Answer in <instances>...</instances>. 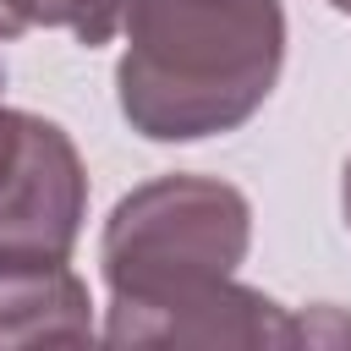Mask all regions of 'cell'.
<instances>
[{
    "label": "cell",
    "mask_w": 351,
    "mask_h": 351,
    "mask_svg": "<svg viewBox=\"0 0 351 351\" xmlns=\"http://www.w3.org/2000/svg\"><path fill=\"white\" fill-rule=\"evenodd\" d=\"M121 115L154 143L236 132L280 82V0H126Z\"/></svg>",
    "instance_id": "6da1fadb"
},
{
    "label": "cell",
    "mask_w": 351,
    "mask_h": 351,
    "mask_svg": "<svg viewBox=\"0 0 351 351\" xmlns=\"http://www.w3.org/2000/svg\"><path fill=\"white\" fill-rule=\"evenodd\" d=\"M49 22V0H0V44L22 38L27 27Z\"/></svg>",
    "instance_id": "ba28073f"
},
{
    "label": "cell",
    "mask_w": 351,
    "mask_h": 351,
    "mask_svg": "<svg viewBox=\"0 0 351 351\" xmlns=\"http://www.w3.org/2000/svg\"><path fill=\"white\" fill-rule=\"evenodd\" d=\"M340 208H346V225H351V159H346V176H340Z\"/></svg>",
    "instance_id": "9c48e42d"
},
{
    "label": "cell",
    "mask_w": 351,
    "mask_h": 351,
    "mask_svg": "<svg viewBox=\"0 0 351 351\" xmlns=\"http://www.w3.org/2000/svg\"><path fill=\"white\" fill-rule=\"evenodd\" d=\"M27 126H33L27 110L0 104V181H5V176L16 170V159H22V148H27Z\"/></svg>",
    "instance_id": "52a82bcc"
},
{
    "label": "cell",
    "mask_w": 351,
    "mask_h": 351,
    "mask_svg": "<svg viewBox=\"0 0 351 351\" xmlns=\"http://www.w3.org/2000/svg\"><path fill=\"white\" fill-rule=\"evenodd\" d=\"M88 214V170L77 159V143L33 115L27 148L16 170L0 181V269H33V263H66Z\"/></svg>",
    "instance_id": "3957f363"
},
{
    "label": "cell",
    "mask_w": 351,
    "mask_h": 351,
    "mask_svg": "<svg viewBox=\"0 0 351 351\" xmlns=\"http://www.w3.org/2000/svg\"><path fill=\"white\" fill-rule=\"evenodd\" d=\"M329 5H335V11H346V16H351V0H329Z\"/></svg>",
    "instance_id": "30bf717a"
},
{
    "label": "cell",
    "mask_w": 351,
    "mask_h": 351,
    "mask_svg": "<svg viewBox=\"0 0 351 351\" xmlns=\"http://www.w3.org/2000/svg\"><path fill=\"white\" fill-rule=\"evenodd\" d=\"M82 340H93V302L66 263L0 269V346H82Z\"/></svg>",
    "instance_id": "5b68a950"
},
{
    "label": "cell",
    "mask_w": 351,
    "mask_h": 351,
    "mask_svg": "<svg viewBox=\"0 0 351 351\" xmlns=\"http://www.w3.org/2000/svg\"><path fill=\"white\" fill-rule=\"evenodd\" d=\"M252 241V208L214 176H154L132 186L99 241L110 307H154L236 274Z\"/></svg>",
    "instance_id": "7a4b0ae2"
},
{
    "label": "cell",
    "mask_w": 351,
    "mask_h": 351,
    "mask_svg": "<svg viewBox=\"0 0 351 351\" xmlns=\"http://www.w3.org/2000/svg\"><path fill=\"white\" fill-rule=\"evenodd\" d=\"M126 0H49V22L44 27H66L82 44H110L121 33Z\"/></svg>",
    "instance_id": "8992f818"
},
{
    "label": "cell",
    "mask_w": 351,
    "mask_h": 351,
    "mask_svg": "<svg viewBox=\"0 0 351 351\" xmlns=\"http://www.w3.org/2000/svg\"><path fill=\"white\" fill-rule=\"evenodd\" d=\"M104 340L115 346H296L313 340V324L291 318L280 302H269L252 285H236L230 274L214 285H197L186 296L154 302V307H110Z\"/></svg>",
    "instance_id": "277c9868"
}]
</instances>
